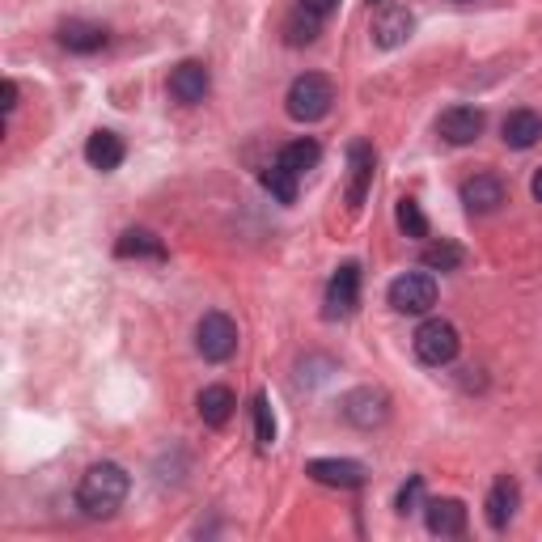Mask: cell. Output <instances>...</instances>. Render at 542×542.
<instances>
[{
  "label": "cell",
  "instance_id": "obj_2",
  "mask_svg": "<svg viewBox=\"0 0 542 542\" xmlns=\"http://www.w3.org/2000/svg\"><path fill=\"white\" fill-rule=\"evenodd\" d=\"M288 115H293L297 123H314L331 111V102H335V89L331 81L322 77V72H305V77H297L293 85H288Z\"/></svg>",
  "mask_w": 542,
  "mask_h": 542
},
{
  "label": "cell",
  "instance_id": "obj_7",
  "mask_svg": "<svg viewBox=\"0 0 542 542\" xmlns=\"http://www.w3.org/2000/svg\"><path fill=\"white\" fill-rule=\"evenodd\" d=\"M504 200H509V191H504V183L496 174H475V178H466L462 183V204L471 216H487V212H496Z\"/></svg>",
  "mask_w": 542,
  "mask_h": 542
},
{
  "label": "cell",
  "instance_id": "obj_13",
  "mask_svg": "<svg viewBox=\"0 0 542 542\" xmlns=\"http://www.w3.org/2000/svg\"><path fill=\"white\" fill-rule=\"evenodd\" d=\"M310 479L327 483V487H360L365 483V466L352 458H318V462H310Z\"/></svg>",
  "mask_w": 542,
  "mask_h": 542
},
{
  "label": "cell",
  "instance_id": "obj_21",
  "mask_svg": "<svg viewBox=\"0 0 542 542\" xmlns=\"http://www.w3.org/2000/svg\"><path fill=\"white\" fill-rule=\"evenodd\" d=\"M318 157H322V149H318V140H293V144H284V149H280V166H288V170H293L297 178L301 174H310L314 166H318Z\"/></svg>",
  "mask_w": 542,
  "mask_h": 542
},
{
  "label": "cell",
  "instance_id": "obj_22",
  "mask_svg": "<svg viewBox=\"0 0 542 542\" xmlns=\"http://www.w3.org/2000/svg\"><path fill=\"white\" fill-rule=\"evenodd\" d=\"M263 187H267L271 195H276L280 204H293V200H297V174L288 170V166H280V161H276V166H267V170H263Z\"/></svg>",
  "mask_w": 542,
  "mask_h": 542
},
{
  "label": "cell",
  "instance_id": "obj_28",
  "mask_svg": "<svg viewBox=\"0 0 542 542\" xmlns=\"http://www.w3.org/2000/svg\"><path fill=\"white\" fill-rule=\"evenodd\" d=\"M301 9L305 13H314V17H322V22H327V17L339 9V0H301Z\"/></svg>",
  "mask_w": 542,
  "mask_h": 542
},
{
  "label": "cell",
  "instance_id": "obj_26",
  "mask_svg": "<svg viewBox=\"0 0 542 542\" xmlns=\"http://www.w3.org/2000/svg\"><path fill=\"white\" fill-rule=\"evenodd\" d=\"M255 437H259V445H263V449H267L271 441H276V415H271L267 394H255Z\"/></svg>",
  "mask_w": 542,
  "mask_h": 542
},
{
  "label": "cell",
  "instance_id": "obj_1",
  "mask_svg": "<svg viewBox=\"0 0 542 542\" xmlns=\"http://www.w3.org/2000/svg\"><path fill=\"white\" fill-rule=\"evenodd\" d=\"M128 487H132V479L119 462H98L85 471V479L77 487V504L89 517H111L128 500Z\"/></svg>",
  "mask_w": 542,
  "mask_h": 542
},
{
  "label": "cell",
  "instance_id": "obj_16",
  "mask_svg": "<svg viewBox=\"0 0 542 542\" xmlns=\"http://www.w3.org/2000/svg\"><path fill=\"white\" fill-rule=\"evenodd\" d=\"M500 132H504V144H509V149H530V144L542 140V115L538 111H513L500 123Z\"/></svg>",
  "mask_w": 542,
  "mask_h": 542
},
{
  "label": "cell",
  "instance_id": "obj_11",
  "mask_svg": "<svg viewBox=\"0 0 542 542\" xmlns=\"http://www.w3.org/2000/svg\"><path fill=\"white\" fill-rule=\"evenodd\" d=\"M517 500H521V487H517V479H509V475H500L496 483H492V492H487V521H492V530H504L513 521V513H517Z\"/></svg>",
  "mask_w": 542,
  "mask_h": 542
},
{
  "label": "cell",
  "instance_id": "obj_6",
  "mask_svg": "<svg viewBox=\"0 0 542 542\" xmlns=\"http://www.w3.org/2000/svg\"><path fill=\"white\" fill-rule=\"evenodd\" d=\"M386 415H390L386 390L360 386V390H352L348 399H343V420L356 424V428H377V424H386Z\"/></svg>",
  "mask_w": 542,
  "mask_h": 542
},
{
  "label": "cell",
  "instance_id": "obj_5",
  "mask_svg": "<svg viewBox=\"0 0 542 542\" xmlns=\"http://www.w3.org/2000/svg\"><path fill=\"white\" fill-rule=\"evenodd\" d=\"M390 305L399 314H428L437 305V280L424 276V271H407L390 284Z\"/></svg>",
  "mask_w": 542,
  "mask_h": 542
},
{
  "label": "cell",
  "instance_id": "obj_3",
  "mask_svg": "<svg viewBox=\"0 0 542 542\" xmlns=\"http://www.w3.org/2000/svg\"><path fill=\"white\" fill-rule=\"evenodd\" d=\"M458 348H462L458 327L454 322H445V318H428L424 327L415 331V356H420L424 365H432V369L449 365V360L458 356Z\"/></svg>",
  "mask_w": 542,
  "mask_h": 542
},
{
  "label": "cell",
  "instance_id": "obj_31",
  "mask_svg": "<svg viewBox=\"0 0 542 542\" xmlns=\"http://www.w3.org/2000/svg\"><path fill=\"white\" fill-rule=\"evenodd\" d=\"M369 5H377V0H369Z\"/></svg>",
  "mask_w": 542,
  "mask_h": 542
},
{
  "label": "cell",
  "instance_id": "obj_8",
  "mask_svg": "<svg viewBox=\"0 0 542 542\" xmlns=\"http://www.w3.org/2000/svg\"><path fill=\"white\" fill-rule=\"evenodd\" d=\"M360 301V267L343 263L327 284V318H348Z\"/></svg>",
  "mask_w": 542,
  "mask_h": 542
},
{
  "label": "cell",
  "instance_id": "obj_24",
  "mask_svg": "<svg viewBox=\"0 0 542 542\" xmlns=\"http://www.w3.org/2000/svg\"><path fill=\"white\" fill-rule=\"evenodd\" d=\"M424 267H432V271H454V267H462V246H454V242H432V246H424Z\"/></svg>",
  "mask_w": 542,
  "mask_h": 542
},
{
  "label": "cell",
  "instance_id": "obj_12",
  "mask_svg": "<svg viewBox=\"0 0 542 542\" xmlns=\"http://www.w3.org/2000/svg\"><path fill=\"white\" fill-rule=\"evenodd\" d=\"M424 517H428V530L441 534V538H454V534L466 530V509H462V500H454V496L428 500L424 504Z\"/></svg>",
  "mask_w": 542,
  "mask_h": 542
},
{
  "label": "cell",
  "instance_id": "obj_10",
  "mask_svg": "<svg viewBox=\"0 0 542 542\" xmlns=\"http://www.w3.org/2000/svg\"><path fill=\"white\" fill-rule=\"evenodd\" d=\"M437 132L445 144H471L483 132V111H475V106H454V111H445L437 119Z\"/></svg>",
  "mask_w": 542,
  "mask_h": 542
},
{
  "label": "cell",
  "instance_id": "obj_15",
  "mask_svg": "<svg viewBox=\"0 0 542 542\" xmlns=\"http://www.w3.org/2000/svg\"><path fill=\"white\" fill-rule=\"evenodd\" d=\"M123 153H128V149H123V140H119L115 132H106V128H98L94 136L85 140V161H89L94 170H102V174H106V170H119Z\"/></svg>",
  "mask_w": 542,
  "mask_h": 542
},
{
  "label": "cell",
  "instance_id": "obj_4",
  "mask_svg": "<svg viewBox=\"0 0 542 542\" xmlns=\"http://www.w3.org/2000/svg\"><path fill=\"white\" fill-rule=\"evenodd\" d=\"M195 352H200L204 360H212V365H221V360H229L233 352H238V327H233L229 314H204L200 327H195Z\"/></svg>",
  "mask_w": 542,
  "mask_h": 542
},
{
  "label": "cell",
  "instance_id": "obj_14",
  "mask_svg": "<svg viewBox=\"0 0 542 542\" xmlns=\"http://www.w3.org/2000/svg\"><path fill=\"white\" fill-rule=\"evenodd\" d=\"M411 26H415L411 9L394 5V9H386V13H377V22H373V43H377V47H386V51H390V47H399V43H407Z\"/></svg>",
  "mask_w": 542,
  "mask_h": 542
},
{
  "label": "cell",
  "instance_id": "obj_18",
  "mask_svg": "<svg viewBox=\"0 0 542 542\" xmlns=\"http://www.w3.org/2000/svg\"><path fill=\"white\" fill-rule=\"evenodd\" d=\"M60 47L77 51V56H89V51L106 47V30L94 26V22H64L60 26Z\"/></svg>",
  "mask_w": 542,
  "mask_h": 542
},
{
  "label": "cell",
  "instance_id": "obj_19",
  "mask_svg": "<svg viewBox=\"0 0 542 542\" xmlns=\"http://www.w3.org/2000/svg\"><path fill=\"white\" fill-rule=\"evenodd\" d=\"M200 420L208 424V428H221V424H229V415H233V390L229 386H204L200 390Z\"/></svg>",
  "mask_w": 542,
  "mask_h": 542
},
{
  "label": "cell",
  "instance_id": "obj_23",
  "mask_svg": "<svg viewBox=\"0 0 542 542\" xmlns=\"http://www.w3.org/2000/svg\"><path fill=\"white\" fill-rule=\"evenodd\" d=\"M318 30H322V17L297 9L293 17H288V26H284V39L293 43V47H301V43H314V39H318Z\"/></svg>",
  "mask_w": 542,
  "mask_h": 542
},
{
  "label": "cell",
  "instance_id": "obj_25",
  "mask_svg": "<svg viewBox=\"0 0 542 542\" xmlns=\"http://www.w3.org/2000/svg\"><path fill=\"white\" fill-rule=\"evenodd\" d=\"M399 229L407 238H428V216L420 212L415 200H399Z\"/></svg>",
  "mask_w": 542,
  "mask_h": 542
},
{
  "label": "cell",
  "instance_id": "obj_27",
  "mask_svg": "<svg viewBox=\"0 0 542 542\" xmlns=\"http://www.w3.org/2000/svg\"><path fill=\"white\" fill-rule=\"evenodd\" d=\"M420 496H424V479L411 475L403 483V492H399V513H415V509H420Z\"/></svg>",
  "mask_w": 542,
  "mask_h": 542
},
{
  "label": "cell",
  "instance_id": "obj_20",
  "mask_svg": "<svg viewBox=\"0 0 542 542\" xmlns=\"http://www.w3.org/2000/svg\"><path fill=\"white\" fill-rule=\"evenodd\" d=\"M119 259H166V246H161V238L153 229H128L115 246Z\"/></svg>",
  "mask_w": 542,
  "mask_h": 542
},
{
  "label": "cell",
  "instance_id": "obj_30",
  "mask_svg": "<svg viewBox=\"0 0 542 542\" xmlns=\"http://www.w3.org/2000/svg\"><path fill=\"white\" fill-rule=\"evenodd\" d=\"M530 191H534V200H538V204H542V170H538V174H534V183H530Z\"/></svg>",
  "mask_w": 542,
  "mask_h": 542
},
{
  "label": "cell",
  "instance_id": "obj_29",
  "mask_svg": "<svg viewBox=\"0 0 542 542\" xmlns=\"http://www.w3.org/2000/svg\"><path fill=\"white\" fill-rule=\"evenodd\" d=\"M0 98H5L0 106H5V115H9L13 106H17V85H13V81H5V85H0Z\"/></svg>",
  "mask_w": 542,
  "mask_h": 542
},
{
  "label": "cell",
  "instance_id": "obj_17",
  "mask_svg": "<svg viewBox=\"0 0 542 542\" xmlns=\"http://www.w3.org/2000/svg\"><path fill=\"white\" fill-rule=\"evenodd\" d=\"M348 161H352V187H348V204L360 208L365 204V191L373 183V149L365 140H356L352 149H348Z\"/></svg>",
  "mask_w": 542,
  "mask_h": 542
},
{
  "label": "cell",
  "instance_id": "obj_9",
  "mask_svg": "<svg viewBox=\"0 0 542 542\" xmlns=\"http://www.w3.org/2000/svg\"><path fill=\"white\" fill-rule=\"evenodd\" d=\"M208 85H212V77H208V68H204L200 60H183V64L170 72V94H174L178 102H187V106L204 102Z\"/></svg>",
  "mask_w": 542,
  "mask_h": 542
}]
</instances>
